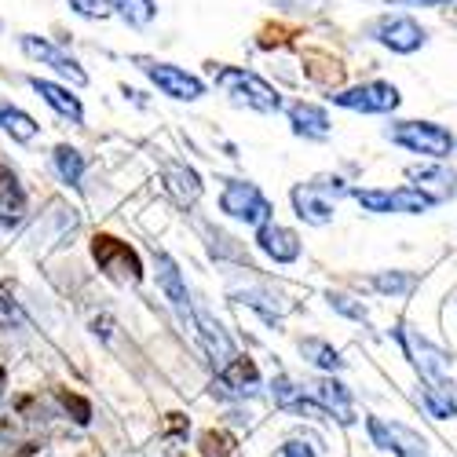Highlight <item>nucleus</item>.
Masks as SVG:
<instances>
[{"instance_id":"6e6552de","label":"nucleus","mask_w":457,"mask_h":457,"mask_svg":"<svg viewBox=\"0 0 457 457\" xmlns=\"http://www.w3.org/2000/svg\"><path fill=\"white\" fill-rule=\"evenodd\" d=\"M337 106L345 110H362V113H388L399 106V88L395 85H385V81H370V85H359V88H348V92H337L329 96Z\"/></svg>"},{"instance_id":"f03ea898","label":"nucleus","mask_w":457,"mask_h":457,"mask_svg":"<svg viewBox=\"0 0 457 457\" xmlns=\"http://www.w3.org/2000/svg\"><path fill=\"white\" fill-rule=\"evenodd\" d=\"M392 143L413 150V154H428V158H446L453 150V132L432 121H399L388 129Z\"/></svg>"},{"instance_id":"c756f323","label":"nucleus","mask_w":457,"mask_h":457,"mask_svg":"<svg viewBox=\"0 0 457 457\" xmlns=\"http://www.w3.org/2000/svg\"><path fill=\"white\" fill-rule=\"evenodd\" d=\"M70 8L85 15V19H106L110 15V0H70Z\"/></svg>"},{"instance_id":"f3484780","label":"nucleus","mask_w":457,"mask_h":457,"mask_svg":"<svg viewBox=\"0 0 457 457\" xmlns=\"http://www.w3.org/2000/svg\"><path fill=\"white\" fill-rule=\"evenodd\" d=\"M33 85V92L41 96L55 113H62L66 121H73V125H81L85 121V110H81V99L78 96H70V88H62V85H52V81H41V78H33L29 81Z\"/></svg>"},{"instance_id":"0eeeda50","label":"nucleus","mask_w":457,"mask_h":457,"mask_svg":"<svg viewBox=\"0 0 457 457\" xmlns=\"http://www.w3.org/2000/svg\"><path fill=\"white\" fill-rule=\"evenodd\" d=\"M366 428H370V439L380 450H392L395 457H428L425 439L417 436V432H410V428H403V425H395V421H385V417H370Z\"/></svg>"},{"instance_id":"bb28decb","label":"nucleus","mask_w":457,"mask_h":457,"mask_svg":"<svg viewBox=\"0 0 457 457\" xmlns=\"http://www.w3.org/2000/svg\"><path fill=\"white\" fill-rule=\"evenodd\" d=\"M421 399H425V406H428L432 417H457V403H453V395H450L446 385H428Z\"/></svg>"},{"instance_id":"f704fd0d","label":"nucleus","mask_w":457,"mask_h":457,"mask_svg":"<svg viewBox=\"0 0 457 457\" xmlns=\"http://www.w3.org/2000/svg\"><path fill=\"white\" fill-rule=\"evenodd\" d=\"M453 22H457V12H453Z\"/></svg>"},{"instance_id":"aec40b11","label":"nucleus","mask_w":457,"mask_h":457,"mask_svg":"<svg viewBox=\"0 0 457 457\" xmlns=\"http://www.w3.org/2000/svg\"><path fill=\"white\" fill-rule=\"evenodd\" d=\"M165 179H169L172 195H176L183 205H195V202L202 198V179H198L195 169H187V165H179V162H169V165H165Z\"/></svg>"},{"instance_id":"c85d7f7f","label":"nucleus","mask_w":457,"mask_h":457,"mask_svg":"<svg viewBox=\"0 0 457 457\" xmlns=\"http://www.w3.org/2000/svg\"><path fill=\"white\" fill-rule=\"evenodd\" d=\"M202 450H205V457H227L235 450V439L227 432H205L202 436Z\"/></svg>"},{"instance_id":"7ed1b4c3","label":"nucleus","mask_w":457,"mask_h":457,"mask_svg":"<svg viewBox=\"0 0 457 457\" xmlns=\"http://www.w3.org/2000/svg\"><path fill=\"white\" fill-rule=\"evenodd\" d=\"M345 195V183L340 179H319V183H300L293 187V209L300 220H308L315 227L333 220V205Z\"/></svg>"},{"instance_id":"7c9ffc66","label":"nucleus","mask_w":457,"mask_h":457,"mask_svg":"<svg viewBox=\"0 0 457 457\" xmlns=\"http://www.w3.org/2000/svg\"><path fill=\"white\" fill-rule=\"evenodd\" d=\"M62 406H66V410H73V413H78V417H73V421H78V425H88V421H92V406H88L85 399H78V395L62 392Z\"/></svg>"},{"instance_id":"6ab92c4d","label":"nucleus","mask_w":457,"mask_h":457,"mask_svg":"<svg viewBox=\"0 0 457 457\" xmlns=\"http://www.w3.org/2000/svg\"><path fill=\"white\" fill-rule=\"evenodd\" d=\"M22 212H26V195H22L15 172H12L4 162H0V220L15 223Z\"/></svg>"},{"instance_id":"f8f14e48","label":"nucleus","mask_w":457,"mask_h":457,"mask_svg":"<svg viewBox=\"0 0 457 457\" xmlns=\"http://www.w3.org/2000/svg\"><path fill=\"white\" fill-rule=\"evenodd\" d=\"M22 52H26L29 59H37V62L52 66L55 73H62V78H70L73 85H88V73L81 70V62L73 59V55H66L62 48H55V45L41 41V37H22Z\"/></svg>"},{"instance_id":"b1692460","label":"nucleus","mask_w":457,"mask_h":457,"mask_svg":"<svg viewBox=\"0 0 457 457\" xmlns=\"http://www.w3.org/2000/svg\"><path fill=\"white\" fill-rule=\"evenodd\" d=\"M55 169H59L62 183H81V176H85V158H81V150H73V146H55Z\"/></svg>"},{"instance_id":"412c9836","label":"nucleus","mask_w":457,"mask_h":457,"mask_svg":"<svg viewBox=\"0 0 457 457\" xmlns=\"http://www.w3.org/2000/svg\"><path fill=\"white\" fill-rule=\"evenodd\" d=\"M158 278H162V289H165V296L172 300V308L176 312H190V296H187V286H183V278H179V268L165 256V253H158Z\"/></svg>"},{"instance_id":"39448f33","label":"nucleus","mask_w":457,"mask_h":457,"mask_svg":"<svg viewBox=\"0 0 457 457\" xmlns=\"http://www.w3.org/2000/svg\"><path fill=\"white\" fill-rule=\"evenodd\" d=\"M92 256L110 278H121V282H139L143 278V263H139L136 249H129L125 242L110 238V235H96Z\"/></svg>"},{"instance_id":"9d476101","label":"nucleus","mask_w":457,"mask_h":457,"mask_svg":"<svg viewBox=\"0 0 457 457\" xmlns=\"http://www.w3.org/2000/svg\"><path fill=\"white\" fill-rule=\"evenodd\" d=\"M399 340H403V348H406V355H410V362L421 370V377H428L432 385H446V373H450V359L439 352V348H432L425 337H417V333H406L403 326H399Z\"/></svg>"},{"instance_id":"dca6fc26","label":"nucleus","mask_w":457,"mask_h":457,"mask_svg":"<svg viewBox=\"0 0 457 457\" xmlns=\"http://www.w3.org/2000/svg\"><path fill=\"white\" fill-rule=\"evenodd\" d=\"M256 245L275 263H293L300 256V238L289 231V227H278V223H263L260 235H256Z\"/></svg>"},{"instance_id":"a878e982","label":"nucleus","mask_w":457,"mask_h":457,"mask_svg":"<svg viewBox=\"0 0 457 457\" xmlns=\"http://www.w3.org/2000/svg\"><path fill=\"white\" fill-rule=\"evenodd\" d=\"M410 179H417V183H425V187H436V198H446L450 190H453V172H446V169H410L406 172Z\"/></svg>"},{"instance_id":"72a5a7b5","label":"nucleus","mask_w":457,"mask_h":457,"mask_svg":"<svg viewBox=\"0 0 457 457\" xmlns=\"http://www.w3.org/2000/svg\"><path fill=\"white\" fill-rule=\"evenodd\" d=\"M417 4H446V0H417Z\"/></svg>"},{"instance_id":"393cba45","label":"nucleus","mask_w":457,"mask_h":457,"mask_svg":"<svg viewBox=\"0 0 457 457\" xmlns=\"http://www.w3.org/2000/svg\"><path fill=\"white\" fill-rule=\"evenodd\" d=\"M300 352H303V355H312V362H315L319 370H329V373L345 366V359H340V355H337V348H329L326 340H303Z\"/></svg>"},{"instance_id":"1a4fd4ad","label":"nucleus","mask_w":457,"mask_h":457,"mask_svg":"<svg viewBox=\"0 0 457 457\" xmlns=\"http://www.w3.org/2000/svg\"><path fill=\"white\" fill-rule=\"evenodd\" d=\"M373 37L385 48H392V52H417L425 45V29L417 26L410 15H385V19H377V26H373Z\"/></svg>"},{"instance_id":"4be33fe9","label":"nucleus","mask_w":457,"mask_h":457,"mask_svg":"<svg viewBox=\"0 0 457 457\" xmlns=\"http://www.w3.org/2000/svg\"><path fill=\"white\" fill-rule=\"evenodd\" d=\"M0 125H4V132L15 143H29L37 136V121L29 118V113H22L19 106H12V103H0Z\"/></svg>"},{"instance_id":"ddd939ff","label":"nucleus","mask_w":457,"mask_h":457,"mask_svg":"<svg viewBox=\"0 0 457 457\" xmlns=\"http://www.w3.org/2000/svg\"><path fill=\"white\" fill-rule=\"evenodd\" d=\"M256 385H260V373H256V366H253L249 359H242V355H235L231 362L220 370V377H216V392H220V395H253Z\"/></svg>"},{"instance_id":"20e7f679","label":"nucleus","mask_w":457,"mask_h":457,"mask_svg":"<svg viewBox=\"0 0 457 457\" xmlns=\"http://www.w3.org/2000/svg\"><path fill=\"white\" fill-rule=\"evenodd\" d=\"M355 202L366 212H425L436 202L421 187H399V190H355Z\"/></svg>"},{"instance_id":"4468645a","label":"nucleus","mask_w":457,"mask_h":457,"mask_svg":"<svg viewBox=\"0 0 457 457\" xmlns=\"http://www.w3.org/2000/svg\"><path fill=\"white\" fill-rule=\"evenodd\" d=\"M195 322H198V337H202V345H205V352H209V359L223 370L227 362H231L235 359V345H231V337H227L223 333V326L209 315V312H195Z\"/></svg>"},{"instance_id":"423d86ee","label":"nucleus","mask_w":457,"mask_h":457,"mask_svg":"<svg viewBox=\"0 0 457 457\" xmlns=\"http://www.w3.org/2000/svg\"><path fill=\"white\" fill-rule=\"evenodd\" d=\"M220 209L227 216H235V220H245V223H268L271 216V202L260 195V190L253 183H242V179H231L223 187V195H220Z\"/></svg>"},{"instance_id":"473e14b6","label":"nucleus","mask_w":457,"mask_h":457,"mask_svg":"<svg viewBox=\"0 0 457 457\" xmlns=\"http://www.w3.org/2000/svg\"><path fill=\"white\" fill-rule=\"evenodd\" d=\"M282 457H315V450H312L308 443H296V439H293V443L282 446Z\"/></svg>"},{"instance_id":"5701e85b","label":"nucleus","mask_w":457,"mask_h":457,"mask_svg":"<svg viewBox=\"0 0 457 457\" xmlns=\"http://www.w3.org/2000/svg\"><path fill=\"white\" fill-rule=\"evenodd\" d=\"M113 8H118V15L132 26H146V22H154L158 8H154V0H110Z\"/></svg>"},{"instance_id":"9b49d317","label":"nucleus","mask_w":457,"mask_h":457,"mask_svg":"<svg viewBox=\"0 0 457 457\" xmlns=\"http://www.w3.org/2000/svg\"><path fill=\"white\" fill-rule=\"evenodd\" d=\"M143 70H146V78L154 81L165 96H172V99H198L202 92H205V85L195 78V73H187V70H179V66H169V62H146L143 59Z\"/></svg>"},{"instance_id":"2f4dec72","label":"nucleus","mask_w":457,"mask_h":457,"mask_svg":"<svg viewBox=\"0 0 457 457\" xmlns=\"http://www.w3.org/2000/svg\"><path fill=\"white\" fill-rule=\"evenodd\" d=\"M329 303H333L337 312L352 315V319H366V308H355V303H348V296H340V293H333V296H329Z\"/></svg>"},{"instance_id":"f257e3e1","label":"nucleus","mask_w":457,"mask_h":457,"mask_svg":"<svg viewBox=\"0 0 457 457\" xmlns=\"http://www.w3.org/2000/svg\"><path fill=\"white\" fill-rule=\"evenodd\" d=\"M212 78H216V88L223 96H231L235 103H245V106H253L260 113H275L282 106V96L263 78H256V73H249L242 66H220Z\"/></svg>"},{"instance_id":"2eb2a0df","label":"nucleus","mask_w":457,"mask_h":457,"mask_svg":"<svg viewBox=\"0 0 457 457\" xmlns=\"http://www.w3.org/2000/svg\"><path fill=\"white\" fill-rule=\"evenodd\" d=\"M312 395H315V403H319L326 413H333V417H337V421H345V425H352V421H355L352 395H348V388L340 385V380H333V377L315 380V385H312Z\"/></svg>"},{"instance_id":"cd10ccee","label":"nucleus","mask_w":457,"mask_h":457,"mask_svg":"<svg viewBox=\"0 0 457 457\" xmlns=\"http://www.w3.org/2000/svg\"><path fill=\"white\" fill-rule=\"evenodd\" d=\"M373 286L380 289V293H392V296H403V293H410L413 289V275H399V271H380V275H373Z\"/></svg>"},{"instance_id":"a211bd4d","label":"nucleus","mask_w":457,"mask_h":457,"mask_svg":"<svg viewBox=\"0 0 457 457\" xmlns=\"http://www.w3.org/2000/svg\"><path fill=\"white\" fill-rule=\"evenodd\" d=\"M289 121H293L296 136H308V139H326L329 136V118H326V110L315 106V103H293Z\"/></svg>"}]
</instances>
